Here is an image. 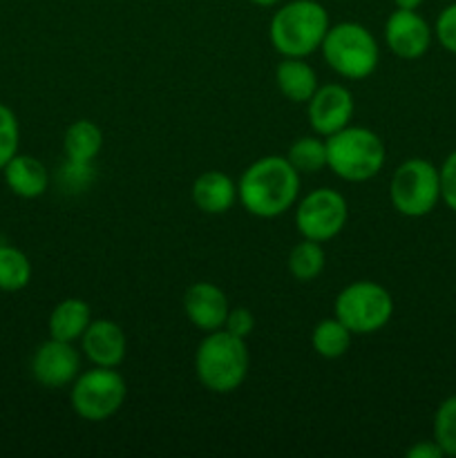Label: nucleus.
Here are the masks:
<instances>
[{
	"mask_svg": "<svg viewBox=\"0 0 456 458\" xmlns=\"http://www.w3.org/2000/svg\"><path fill=\"white\" fill-rule=\"evenodd\" d=\"M434 38L441 43L445 52L456 56V3L447 4L441 13H438L436 22H434Z\"/></svg>",
	"mask_w": 456,
	"mask_h": 458,
	"instance_id": "a878e982",
	"label": "nucleus"
},
{
	"mask_svg": "<svg viewBox=\"0 0 456 458\" xmlns=\"http://www.w3.org/2000/svg\"><path fill=\"white\" fill-rule=\"evenodd\" d=\"M387 150L374 130L347 125L326 137V168L349 183L374 179L384 168Z\"/></svg>",
	"mask_w": 456,
	"mask_h": 458,
	"instance_id": "20e7f679",
	"label": "nucleus"
},
{
	"mask_svg": "<svg viewBox=\"0 0 456 458\" xmlns=\"http://www.w3.org/2000/svg\"><path fill=\"white\" fill-rule=\"evenodd\" d=\"M80 352L92 367H116L125 360L128 340L123 329L112 320H92L80 335Z\"/></svg>",
	"mask_w": 456,
	"mask_h": 458,
	"instance_id": "4468645a",
	"label": "nucleus"
},
{
	"mask_svg": "<svg viewBox=\"0 0 456 458\" xmlns=\"http://www.w3.org/2000/svg\"><path fill=\"white\" fill-rule=\"evenodd\" d=\"M302 174L286 157L266 155L253 161L237 182V197L246 213L259 219H275L295 208Z\"/></svg>",
	"mask_w": 456,
	"mask_h": 458,
	"instance_id": "f257e3e1",
	"label": "nucleus"
},
{
	"mask_svg": "<svg viewBox=\"0 0 456 458\" xmlns=\"http://www.w3.org/2000/svg\"><path fill=\"white\" fill-rule=\"evenodd\" d=\"M21 148V125L13 110L0 103V170L18 155Z\"/></svg>",
	"mask_w": 456,
	"mask_h": 458,
	"instance_id": "393cba45",
	"label": "nucleus"
},
{
	"mask_svg": "<svg viewBox=\"0 0 456 458\" xmlns=\"http://www.w3.org/2000/svg\"><path fill=\"white\" fill-rule=\"evenodd\" d=\"M322 58L344 81H362L380 63L378 40L360 22L342 21L329 27L322 40Z\"/></svg>",
	"mask_w": 456,
	"mask_h": 458,
	"instance_id": "39448f33",
	"label": "nucleus"
},
{
	"mask_svg": "<svg viewBox=\"0 0 456 458\" xmlns=\"http://www.w3.org/2000/svg\"><path fill=\"white\" fill-rule=\"evenodd\" d=\"M438 173H441V201L452 213H456V150L445 157Z\"/></svg>",
	"mask_w": 456,
	"mask_h": 458,
	"instance_id": "cd10ccee",
	"label": "nucleus"
},
{
	"mask_svg": "<svg viewBox=\"0 0 456 458\" xmlns=\"http://www.w3.org/2000/svg\"><path fill=\"white\" fill-rule=\"evenodd\" d=\"M61 183L63 188L72 192L85 191L94 179V164H79V161H67L61 168Z\"/></svg>",
	"mask_w": 456,
	"mask_h": 458,
	"instance_id": "bb28decb",
	"label": "nucleus"
},
{
	"mask_svg": "<svg viewBox=\"0 0 456 458\" xmlns=\"http://www.w3.org/2000/svg\"><path fill=\"white\" fill-rule=\"evenodd\" d=\"M434 441L443 454L456 456V396L445 398L434 414Z\"/></svg>",
	"mask_w": 456,
	"mask_h": 458,
	"instance_id": "b1692460",
	"label": "nucleus"
},
{
	"mask_svg": "<svg viewBox=\"0 0 456 458\" xmlns=\"http://www.w3.org/2000/svg\"><path fill=\"white\" fill-rule=\"evenodd\" d=\"M31 282V262L21 249L0 244V291L16 293Z\"/></svg>",
	"mask_w": 456,
	"mask_h": 458,
	"instance_id": "4be33fe9",
	"label": "nucleus"
},
{
	"mask_svg": "<svg viewBox=\"0 0 456 458\" xmlns=\"http://www.w3.org/2000/svg\"><path fill=\"white\" fill-rule=\"evenodd\" d=\"M190 195L197 208L206 215H224L235 206V201H240L237 183L222 170L201 173L192 182Z\"/></svg>",
	"mask_w": 456,
	"mask_h": 458,
	"instance_id": "2eb2a0df",
	"label": "nucleus"
},
{
	"mask_svg": "<svg viewBox=\"0 0 456 458\" xmlns=\"http://www.w3.org/2000/svg\"><path fill=\"white\" fill-rule=\"evenodd\" d=\"M80 374V352L74 343L49 338L31 356V376L40 387L63 389L72 387Z\"/></svg>",
	"mask_w": 456,
	"mask_h": 458,
	"instance_id": "9d476101",
	"label": "nucleus"
},
{
	"mask_svg": "<svg viewBox=\"0 0 456 458\" xmlns=\"http://www.w3.org/2000/svg\"><path fill=\"white\" fill-rule=\"evenodd\" d=\"M389 201L402 217L418 219L432 213L441 201V173L427 159H407L393 170Z\"/></svg>",
	"mask_w": 456,
	"mask_h": 458,
	"instance_id": "0eeeda50",
	"label": "nucleus"
},
{
	"mask_svg": "<svg viewBox=\"0 0 456 458\" xmlns=\"http://www.w3.org/2000/svg\"><path fill=\"white\" fill-rule=\"evenodd\" d=\"M63 150L67 161H79V164H94L103 150V130L98 123L89 119H79L65 130L63 137Z\"/></svg>",
	"mask_w": 456,
	"mask_h": 458,
	"instance_id": "6ab92c4d",
	"label": "nucleus"
},
{
	"mask_svg": "<svg viewBox=\"0 0 456 458\" xmlns=\"http://www.w3.org/2000/svg\"><path fill=\"white\" fill-rule=\"evenodd\" d=\"M425 0H393L396 9H418Z\"/></svg>",
	"mask_w": 456,
	"mask_h": 458,
	"instance_id": "7c9ffc66",
	"label": "nucleus"
},
{
	"mask_svg": "<svg viewBox=\"0 0 456 458\" xmlns=\"http://www.w3.org/2000/svg\"><path fill=\"white\" fill-rule=\"evenodd\" d=\"M224 329H226L228 334L237 335V338L246 340L255 331V316L244 307L231 309L226 322H224Z\"/></svg>",
	"mask_w": 456,
	"mask_h": 458,
	"instance_id": "c85d7f7f",
	"label": "nucleus"
},
{
	"mask_svg": "<svg viewBox=\"0 0 456 458\" xmlns=\"http://www.w3.org/2000/svg\"><path fill=\"white\" fill-rule=\"evenodd\" d=\"M353 110H356V103L349 88L340 83L320 85L307 103L308 125L313 134L326 139L351 123Z\"/></svg>",
	"mask_w": 456,
	"mask_h": 458,
	"instance_id": "f8f14e48",
	"label": "nucleus"
},
{
	"mask_svg": "<svg viewBox=\"0 0 456 458\" xmlns=\"http://www.w3.org/2000/svg\"><path fill=\"white\" fill-rule=\"evenodd\" d=\"M4 183L21 199H38L49 188V170L40 159L18 152L3 168Z\"/></svg>",
	"mask_w": 456,
	"mask_h": 458,
	"instance_id": "dca6fc26",
	"label": "nucleus"
},
{
	"mask_svg": "<svg viewBox=\"0 0 456 458\" xmlns=\"http://www.w3.org/2000/svg\"><path fill=\"white\" fill-rule=\"evenodd\" d=\"M434 27L418 13V9H396L384 22V40L393 56L416 61L432 47Z\"/></svg>",
	"mask_w": 456,
	"mask_h": 458,
	"instance_id": "9b49d317",
	"label": "nucleus"
},
{
	"mask_svg": "<svg viewBox=\"0 0 456 458\" xmlns=\"http://www.w3.org/2000/svg\"><path fill=\"white\" fill-rule=\"evenodd\" d=\"M286 159L300 174L320 173L322 168H326V139L322 141L317 134L300 137L298 141L291 143Z\"/></svg>",
	"mask_w": 456,
	"mask_h": 458,
	"instance_id": "5701e85b",
	"label": "nucleus"
},
{
	"mask_svg": "<svg viewBox=\"0 0 456 458\" xmlns=\"http://www.w3.org/2000/svg\"><path fill=\"white\" fill-rule=\"evenodd\" d=\"M331 21L317 0H289L280 4L268 22V38L282 56L307 58L322 47Z\"/></svg>",
	"mask_w": 456,
	"mask_h": 458,
	"instance_id": "f03ea898",
	"label": "nucleus"
},
{
	"mask_svg": "<svg viewBox=\"0 0 456 458\" xmlns=\"http://www.w3.org/2000/svg\"><path fill=\"white\" fill-rule=\"evenodd\" d=\"M334 316L353 335H371L389 325L393 316V298L383 284L358 280L344 286L334 302Z\"/></svg>",
	"mask_w": 456,
	"mask_h": 458,
	"instance_id": "423d86ee",
	"label": "nucleus"
},
{
	"mask_svg": "<svg viewBox=\"0 0 456 458\" xmlns=\"http://www.w3.org/2000/svg\"><path fill=\"white\" fill-rule=\"evenodd\" d=\"M289 273L298 282H313L322 276L326 267V255L320 242L304 240L291 249L289 253Z\"/></svg>",
	"mask_w": 456,
	"mask_h": 458,
	"instance_id": "412c9836",
	"label": "nucleus"
},
{
	"mask_svg": "<svg viewBox=\"0 0 456 458\" xmlns=\"http://www.w3.org/2000/svg\"><path fill=\"white\" fill-rule=\"evenodd\" d=\"M407 456L410 458H443L445 454H443L441 445H438L436 441H418L414 443V445L407 450Z\"/></svg>",
	"mask_w": 456,
	"mask_h": 458,
	"instance_id": "c756f323",
	"label": "nucleus"
},
{
	"mask_svg": "<svg viewBox=\"0 0 456 458\" xmlns=\"http://www.w3.org/2000/svg\"><path fill=\"white\" fill-rule=\"evenodd\" d=\"M128 396L125 378L112 367H92L80 371L72 383L70 403L79 419L88 423H103L123 407Z\"/></svg>",
	"mask_w": 456,
	"mask_h": 458,
	"instance_id": "6e6552de",
	"label": "nucleus"
},
{
	"mask_svg": "<svg viewBox=\"0 0 456 458\" xmlns=\"http://www.w3.org/2000/svg\"><path fill=\"white\" fill-rule=\"evenodd\" d=\"M275 83L282 97L289 98L291 103H308V98L320 88L317 74L304 58H289L275 67Z\"/></svg>",
	"mask_w": 456,
	"mask_h": 458,
	"instance_id": "a211bd4d",
	"label": "nucleus"
},
{
	"mask_svg": "<svg viewBox=\"0 0 456 458\" xmlns=\"http://www.w3.org/2000/svg\"><path fill=\"white\" fill-rule=\"evenodd\" d=\"M231 304L226 293L213 282H195L183 293V313L188 322L199 331H217L224 329Z\"/></svg>",
	"mask_w": 456,
	"mask_h": 458,
	"instance_id": "ddd939ff",
	"label": "nucleus"
},
{
	"mask_svg": "<svg viewBox=\"0 0 456 458\" xmlns=\"http://www.w3.org/2000/svg\"><path fill=\"white\" fill-rule=\"evenodd\" d=\"M249 347L244 338L217 329L206 334L195 352V374L201 387L213 394H232L249 376Z\"/></svg>",
	"mask_w": 456,
	"mask_h": 458,
	"instance_id": "7ed1b4c3",
	"label": "nucleus"
},
{
	"mask_svg": "<svg viewBox=\"0 0 456 458\" xmlns=\"http://www.w3.org/2000/svg\"><path fill=\"white\" fill-rule=\"evenodd\" d=\"M347 219V199L334 188H316L295 204V228L304 240L331 242L344 231Z\"/></svg>",
	"mask_w": 456,
	"mask_h": 458,
	"instance_id": "1a4fd4ad",
	"label": "nucleus"
},
{
	"mask_svg": "<svg viewBox=\"0 0 456 458\" xmlns=\"http://www.w3.org/2000/svg\"><path fill=\"white\" fill-rule=\"evenodd\" d=\"M92 322V309L80 298H65L52 309L47 320L49 338L76 343Z\"/></svg>",
	"mask_w": 456,
	"mask_h": 458,
	"instance_id": "f3484780",
	"label": "nucleus"
},
{
	"mask_svg": "<svg viewBox=\"0 0 456 458\" xmlns=\"http://www.w3.org/2000/svg\"><path fill=\"white\" fill-rule=\"evenodd\" d=\"M353 334L338 320V318H326L317 322L311 331V347L313 352L326 360H338L351 349Z\"/></svg>",
	"mask_w": 456,
	"mask_h": 458,
	"instance_id": "aec40b11",
	"label": "nucleus"
},
{
	"mask_svg": "<svg viewBox=\"0 0 456 458\" xmlns=\"http://www.w3.org/2000/svg\"><path fill=\"white\" fill-rule=\"evenodd\" d=\"M250 3L258 4V7H277L282 0H250Z\"/></svg>",
	"mask_w": 456,
	"mask_h": 458,
	"instance_id": "2f4dec72",
	"label": "nucleus"
}]
</instances>
